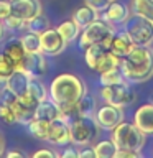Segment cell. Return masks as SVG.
Returning <instances> with one entry per match:
<instances>
[{
    "label": "cell",
    "mask_w": 153,
    "mask_h": 158,
    "mask_svg": "<svg viewBox=\"0 0 153 158\" xmlns=\"http://www.w3.org/2000/svg\"><path fill=\"white\" fill-rule=\"evenodd\" d=\"M28 130L35 138H38V140H46L48 130H49V122L39 120V118H33V120L28 123Z\"/></svg>",
    "instance_id": "4316f807"
},
{
    "label": "cell",
    "mask_w": 153,
    "mask_h": 158,
    "mask_svg": "<svg viewBox=\"0 0 153 158\" xmlns=\"http://www.w3.org/2000/svg\"><path fill=\"white\" fill-rule=\"evenodd\" d=\"M107 46L104 43H94V44H89V46L84 49V59H86L87 66L91 69H96L99 59L102 58V54L107 51Z\"/></svg>",
    "instance_id": "d6986e66"
},
{
    "label": "cell",
    "mask_w": 153,
    "mask_h": 158,
    "mask_svg": "<svg viewBox=\"0 0 153 158\" xmlns=\"http://www.w3.org/2000/svg\"><path fill=\"white\" fill-rule=\"evenodd\" d=\"M127 33L130 35L135 44L150 46L153 43V23L135 13L133 17L127 18Z\"/></svg>",
    "instance_id": "8992f818"
},
{
    "label": "cell",
    "mask_w": 153,
    "mask_h": 158,
    "mask_svg": "<svg viewBox=\"0 0 153 158\" xmlns=\"http://www.w3.org/2000/svg\"><path fill=\"white\" fill-rule=\"evenodd\" d=\"M2 53L7 54L10 59H13L15 69H22L23 68V59H25V56H27V51H25L23 43H22V40H20V38H15V40L7 41Z\"/></svg>",
    "instance_id": "e0dca14e"
},
{
    "label": "cell",
    "mask_w": 153,
    "mask_h": 158,
    "mask_svg": "<svg viewBox=\"0 0 153 158\" xmlns=\"http://www.w3.org/2000/svg\"><path fill=\"white\" fill-rule=\"evenodd\" d=\"M130 17V12H128V7L123 5L122 2H114L109 3V7L104 10V20L110 25H120V23H125L127 18Z\"/></svg>",
    "instance_id": "2e32d148"
},
{
    "label": "cell",
    "mask_w": 153,
    "mask_h": 158,
    "mask_svg": "<svg viewBox=\"0 0 153 158\" xmlns=\"http://www.w3.org/2000/svg\"><path fill=\"white\" fill-rule=\"evenodd\" d=\"M114 33H115L114 25L107 23L105 20L97 18V20H94L92 23H89L86 28H82L81 40H79V48L86 49L89 44L102 43V41H105L107 38H110Z\"/></svg>",
    "instance_id": "5b68a950"
},
{
    "label": "cell",
    "mask_w": 153,
    "mask_h": 158,
    "mask_svg": "<svg viewBox=\"0 0 153 158\" xmlns=\"http://www.w3.org/2000/svg\"><path fill=\"white\" fill-rule=\"evenodd\" d=\"M7 156L8 158H25V156H27V155H25V153L23 152H20V150H10V152H7Z\"/></svg>",
    "instance_id": "ab89813d"
},
{
    "label": "cell",
    "mask_w": 153,
    "mask_h": 158,
    "mask_svg": "<svg viewBox=\"0 0 153 158\" xmlns=\"http://www.w3.org/2000/svg\"><path fill=\"white\" fill-rule=\"evenodd\" d=\"M54 156H56V153L53 150H48V148H41V150L33 153V158H54Z\"/></svg>",
    "instance_id": "74e56055"
},
{
    "label": "cell",
    "mask_w": 153,
    "mask_h": 158,
    "mask_svg": "<svg viewBox=\"0 0 153 158\" xmlns=\"http://www.w3.org/2000/svg\"><path fill=\"white\" fill-rule=\"evenodd\" d=\"M72 20L81 28H86L89 23H92L94 20H97V12H96V10H92L89 5H84V7H79L76 12H74Z\"/></svg>",
    "instance_id": "7402d4cb"
},
{
    "label": "cell",
    "mask_w": 153,
    "mask_h": 158,
    "mask_svg": "<svg viewBox=\"0 0 153 158\" xmlns=\"http://www.w3.org/2000/svg\"><path fill=\"white\" fill-rule=\"evenodd\" d=\"M3 25L8 30L20 31V30L27 28V20H23V18H20V17H15V15H10V17H7V18L3 20Z\"/></svg>",
    "instance_id": "d6a6232c"
},
{
    "label": "cell",
    "mask_w": 153,
    "mask_h": 158,
    "mask_svg": "<svg viewBox=\"0 0 153 158\" xmlns=\"http://www.w3.org/2000/svg\"><path fill=\"white\" fill-rule=\"evenodd\" d=\"M133 46H135V43H133V40L130 38V35H128L127 30H125V31H115L114 33L109 49H110L114 54H117L118 58H125L133 49Z\"/></svg>",
    "instance_id": "9a60e30c"
},
{
    "label": "cell",
    "mask_w": 153,
    "mask_h": 158,
    "mask_svg": "<svg viewBox=\"0 0 153 158\" xmlns=\"http://www.w3.org/2000/svg\"><path fill=\"white\" fill-rule=\"evenodd\" d=\"M46 140L51 145H68L71 143V130H69V123L64 122L61 117L54 118L49 122V130H48V138Z\"/></svg>",
    "instance_id": "30bf717a"
},
{
    "label": "cell",
    "mask_w": 153,
    "mask_h": 158,
    "mask_svg": "<svg viewBox=\"0 0 153 158\" xmlns=\"http://www.w3.org/2000/svg\"><path fill=\"white\" fill-rule=\"evenodd\" d=\"M109 2H114V0H109Z\"/></svg>",
    "instance_id": "ee69618b"
},
{
    "label": "cell",
    "mask_w": 153,
    "mask_h": 158,
    "mask_svg": "<svg viewBox=\"0 0 153 158\" xmlns=\"http://www.w3.org/2000/svg\"><path fill=\"white\" fill-rule=\"evenodd\" d=\"M27 94L33 99L36 104L43 102L48 99V91L44 87L43 81H39V77H31L28 82V87H27Z\"/></svg>",
    "instance_id": "ffe728a7"
},
{
    "label": "cell",
    "mask_w": 153,
    "mask_h": 158,
    "mask_svg": "<svg viewBox=\"0 0 153 158\" xmlns=\"http://www.w3.org/2000/svg\"><path fill=\"white\" fill-rule=\"evenodd\" d=\"M3 33H5V25H3V22H0V41L3 38Z\"/></svg>",
    "instance_id": "60d3db41"
},
{
    "label": "cell",
    "mask_w": 153,
    "mask_h": 158,
    "mask_svg": "<svg viewBox=\"0 0 153 158\" xmlns=\"http://www.w3.org/2000/svg\"><path fill=\"white\" fill-rule=\"evenodd\" d=\"M15 71V63L7 54L0 53V82H5Z\"/></svg>",
    "instance_id": "f546056e"
},
{
    "label": "cell",
    "mask_w": 153,
    "mask_h": 158,
    "mask_svg": "<svg viewBox=\"0 0 153 158\" xmlns=\"http://www.w3.org/2000/svg\"><path fill=\"white\" fill-rule=\"evenodd\" d=\"M0 118H2V122L8 123V125H12V123H17V112H15V104H13V106H10V104L0 102Z\"/></svg>",
    "instance_id": "1f68e13d"
},
{
    "label": "cell",
    "mask_w": 153,
    "mask_h": 158,
    "mask_svg": "<svg viewBox=\"0 0 153 158\" xmlns=\"http://www.w3.org/2000/svg\"><path fill=\"white\" fill-rule=\"evenodd\" d=\"M3 153V138H2V135H0V155Z\"/></svg>",
    "instance_id": "b9f144b4"
},
{
    "label": "cell",
    "mask_w": 153,
    "mask_h": 158,
    "mask_svg": "<svg viewBox=\"0 0 153 158\" xmlns=\"http://www.w3.org/2000/svg\"><path fill=\"white\" fill-rule=\"evenodd\" d=\"M140 155V152H137V150H127V148H117V152H115V158H135Z\"/></svg>",
    "instance_id": "d590c367"
},
{
    "label": "cell",
    "mask_w": 153,
    "mask_h": 158,
    "mask_svg": "<svg viewBox=\"0 0 153 158\" xmlns=\"http://www.w3.org/2000/svg\"><path fill=\"white\" fill-rule=\"evenodd\" d=\"M76 107H77L81 117H94V114H96V99H94L91 94L86 92L81 99H79Z\"/></svg>",
    "instance_id": "d4e9b609"
},
{
    "label": "cell",
    "mask_w": 153,
    "mask_h": 158,
    "mask_svg": "<svg viewBox=\"0 0 153 158\" xmlns=\"http://www.w3.org/2000/svg\"><path fill=\"white\" fill-rule=\"evenodd\" d=\"M133 123L145 135H153V104H143L135 110Z\"/></svg>",
    "instance_id": "7c38bea8"
},
{
    "label": "cell",
    "mask_w": 153,
    "mask_h": 158,
    "mask_svg": "<svg viewBox=\"0 0 153 158\" xmlns=\"http://www.w3.org/2000/svg\"><path fill=\"white\" fill-rule=\"evenodd\" d=\"M96 158H115L117 145L112 140H101L94 145Z\"/></svg>",
    "instance_id": "484cf974"
},
{
    "label": "cell",
    "mask_w": 153,
    "mask_h": 158,
    "mask_svg": "<svg viewBox=\"0 0 153 158\" xmlns=\"http://www.w3.org/2000/svg\"><path fill=\"white\" fill-rule=\"evenodd\" d=\"M30 79H31V76H30V73L25 68L15 69L12 76L5 81V87L10 89V91H12L17 97H20V96H23V94L27 92Z\"/></svg>",
    "instance_id": "5bb4252c"
},
{
    "label": "cell",
    "mask_w": 153,
    "mask_h": 158,
    "mask_svg": "<svg viewBox=\"0 0 153 158\" xmlns=\"http://www.w3.org/2000/svg\"><path fill=\"white\" fill-rule=\"evenodd\" d=\"M120 63H122V58H118L117 54H114L110 51V49H107V51L102 54V58L99 59V63H97V66L94 71L105 73V71H110V69H117V68H120Z\"/></svg>",
    "instance_id": "44dd1931"
},
{
    "label": "cell",
    "mask_w": 153,
    "mask_h": 158,
    "mask_svg": "<svg viewBox=\"0 0 153 158\" xmlns=\"http://www.w3.org/2000/svg\"><path fill=\"white\" fill-rule=\"evenodd\" d=\"M120 82H125V77H123L120 68L101 73V84L102 86H112V84H120Z\"/></svg>",
    "instance_id": "f1b7e54d"
},
{
    "label": "cell",
    "mask_w": 153,
    "mask_h": 158,
    "mask_svg": "<svg viewBox=\"0 0 153 158\" xmlns=\"http://www.w3.org/2000/svg\"><path fill=\"white\" fill-rule=\"evenodd\" d=\"M96 122L99 123L101 128H105V130H112L114 127H117L118 123L123 120V110L122 107L117 106H110V104H105L101 109L96 110Z\"/></svg>",
    "instance_id": "9c48e42d"
},
{
    "label": "cell",
    "mask_w": 153,
    "mask_h": 158,
    "mask_svg": "<svg viewBox=\"0 0 153 158\" xmlns=\"http://www.w3.org/2000/svg\"><path fill=\"white\" fill-rule=\"evenodd\" d=\"M20 40H22L23 48H25V51H27V53L41 51V49H39V35L33 33V31H28V33H25Z\"/></svg>",
    "instance_id": "4dcf8cb0"
},
{
    "label": "cell",
    "mask_w": 153,
    "mask_h": 158,
    "mask_svg": "<svg viewBox=\"0 0 153 158\" xmlns=\"http://www.w3.org/2000/svg\"><path fill=\"white\" fill-rule=\"evenodd\" d=\"M99 123L96 122L94 117H79L69 125L71 130V143L79 147L89 145L99 133Z\"/></svg>",
    "instance_id": "277c9868"
},
{
    "label": "cell",
    "mask_w": 153,
    "mask_h": 158,
    "mask_svg": "<svg viewBox=\"0 0 153 158\" xmlns=\"http://www.w3.org/2000/svg\"><path fill=\"white\" fill-rule=\"evenodd\" d=\"M23 68L30 73L31 77H41L48 73V64L41 51L27 53V56L23 59Z\"/></svg>",
    "instance_id": "4fadbf2b"
},
{
    "label": "cell",
    "mask_w": 153,
    "mask_h": 158,
    "mask_svg": "<svg viewBox=\"0 0 153 158\" xmlns=\"http://www.w3.org/2000/svg\"><path fill=\"white\" fill-rule=\"evenodd\" d=\"M59 115H61V109L48 99L39 102L36 106V110H35V118H39L44 122H53L54 118H59Z\"/></svg>",
    "instance_id": "ac0fdd59"
},
{
    "label": "cell",
    "mask_w": 153,
    "mask_h": 158,
    "mask_svg": "<svg viewBox=\"0 0 153 158\" xmlns=\"http://www.w3.org/2000/svg\"><path fill=\"white\" fill-rule=\"evenodd\" d=\"M41 12V0H13L12 2V15L27 20V22Z\"/></svg>",
    "instance_id": "8fae6325"
},
{
    "label": "cell",
    "mask_w": 153,
    "mask_h": 158,
    "mask_svg": "<svg viewBox=\"0 0 153 158\" xmlns=\"http://www.w3.org/2000/svg\"><path fill=\"white\" fill-rule=\"evenodd\" d=\"M84 94H86V84L79 76L71 73L59 74L53 79L49 86V97L59 109L71 107L79 102Z\"/></svg>",
    "instance_id": "7a4b0ae2"
},
{
    "label": "cell",
    "mask_w": 153,
    "mask_h": 158,
    "mask_svg": "<svg viewBox=\"0 0 153 158\" xmlns=\"http://www.w3.org/2000/svg\"><path fill=\"white\" fill-rule=\"evenodd\" d=\"M61 156L63 158H79V150H76L74 147H68V148H64Z\"/></svg>",
    "instance_id": "f35d334b"
},
{
    "label": "cell",
    "mask_w": 153,
    "mask_h": 158,
    "mask_svg": "<svg viewBox=\"0 0 153 158\" xmlns=\"http://www.w3.org/2000/svg\"><path fill=\"white\" fill-rule=\"evenodd\" d=\"M133 13L153 23V0H133Z\"/></svg>",
    "instance_id": "cb8c5ba5"
},
{
    "label": "cell",
    "mask_w": 153,
    "mask_h": 158,
    "mask_svg": "<svg viewBox=\"0 0 153 158\" xmlns=\"http://www.w3.org/2000/svg\"><path fill=\"white\" fill-rule=\"evenodd\" d=\"M120 71L130 82H145L153 76V49L135 44L133 49L122 58Z\"/></svg>",
    "instance_id": "6da1fadb"
},
{
    "label": "cell",
    "mask_w": 153,
    "mask_h": 158,
    "mask_svg": "<svg viewBox=\"0 0 153 158\" xmlns=\"http://www.w3.org/2000/svg\"><path fill=\"white\" fill-rule=\"evenodd\" d=\"M66 44L68 43L64 41V38L59 35L56 28L49 27L39 35V49L44 56H58L64 51Z\"/></svg>",
    "instance_id": "ba28073f"
},
{
    "label": "cell",
    "mask_w": 153,
    "mask_h": 158,
    "mask_svg": "<svg viewBox=\"0 0 153 158\" xmlns=\"http://www.w3.org/2000/svg\"><path fill=\"white\" fill-rule=\"evenodd\" d=\"M79 158H96V150H94V147L84 145V148L79 150Z\"/></svg>",
    "instance_id": "8d00e7d4"
},
{
    "label": "cell",
    "mask_w": 153,
    "mask_h": 158,
    "mask_svg": "<svg viewBox=\"0 0 153 158\" xmlns=\"http://www.w3.org/2000/svg\"><path fill=\"white\" fill-rule=\"evenodd\" d=\"M27 28H28V31H33V33H36V35H41L44 30H48L49 28V20L41 13H38V15H35L33 18H30L28 22H27Z\"/></svg>",
    "instance_id": "83f0119b"
},
{
    "label": "cell",
    "mask_w": 153,
    "mask_h": 158,
    "mask_svg": "<svg viewBox=\"0 0 153 158\" xmlns=\"http://www.w3.org/2000/svg\"><path fill=\"white\" fill-rule=\"evenodd\" d=\"M109 0H86V5H89L92 10H96L97 13H102L104 10L109 7Z\"/></svg>",
    "instance_id": "836d02e7"
},
{
    "label": "cell",
    "mask_w": 153,
    "mask_h": 158,
    "mask_svg": "<svg viewBox=\"0 0 153 158\" xmlns=\"http://www.w3.org/2000/svg\"><path fill=\"white\" fill-rule=\"evenodd\" d=\"M12 15V2L10 0H0V22Z\"/></svg>",
    "instance_id": "e575fe53"
},
{
    "label": "cell",
    "mask_w": 153,
    "mask_h": 158,
    "mask_svg": "<svg viewBox=\"0 0 153 158\" xmlns=\"http://www.w3.org/2000/svg\"><path fill=\"white\" fill-rule=\"evenodd\" d=\"M110 140L117 145V148H127V150L140 152L145 145V133L137 128L135 123L120 122L117 127L112 128Z\"/></svg>",
    "instance_id": "3957f363"
},
{
    "label": "cell",
    "mask_w": 153,
    "mask_h": 158,
    "mask_svg": "<svg viewBox=\"0 0 153 158\" xmlns=\"http://www.w3.org/2000/svg\"><path fill=\"white\" fill-rule=\"evenodd\" d=\"M56 30L59 31V35L64 38V41H66V43H71L72 40L77 38L79 31H81V27H79V25L74 22V20H66V22H63Z\"/></svg>",
    "instance_id": "603a6c76"
},
{
    "label": "cell",
    "mask_w": 153,
    "mask_h": 158,
    "mask_svg": "<svg viewBox=\"0 0 153 158\" xmlns=\"http://www.w3.org/2000/svg\"><path fill=\"white\" fill-rule=\"evenodd\" d=\"M101 96L105 104L110 106H117V107H125L135 101V94L130 91L127 81L120 82V84H112V86H104L101 91Z\"/></svg>",
    "instance_id": "52a82bcc"
},
{
    "label": "cell",
    "mask_w": 153,
    "mask_h": 158,
    "mask_svg": "<svg viewBox=\"0 0 153 158\" xmlns=\"http://www.w3.org/2000/svg\"><path fill=\"white\" fill-rule=\"evenodd\" d=\"M0 89H2V82H0Z\"/></svg>",
    "instance_id": "7bdbcfd3"
}]
</instances>
